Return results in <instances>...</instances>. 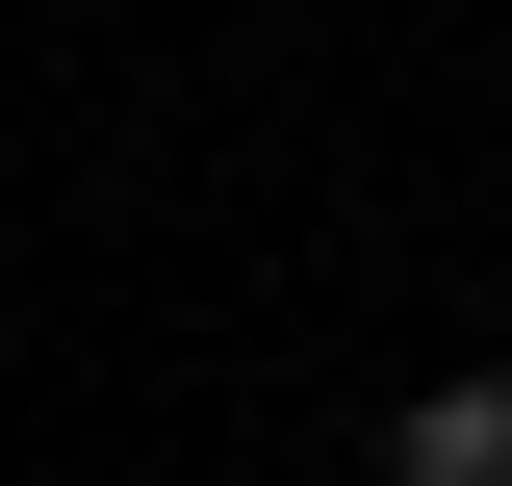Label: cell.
I'll return each instance as SVG.
<instances>
[{
    "label": "cell",
    "mask_w": 512,
    "mask_h": 486,
    "mask_svg": "<svg viewBox=\"0 0 512 486\" xmlns=\"http://www.w3.org/2000/svg\"><path fill=\"white\" fill-rule=\"evenodd\" d=\"M384 486H512V359H436L384 410Z\"/></svg>",
    "instance_id": "obj_1"
}]
</instances>
